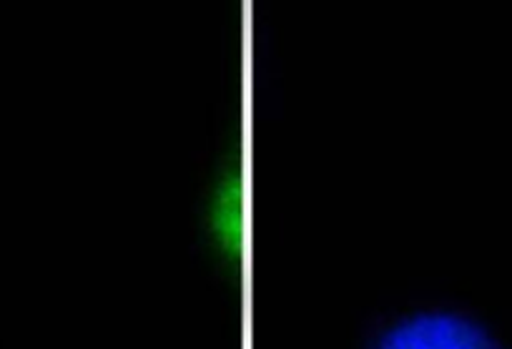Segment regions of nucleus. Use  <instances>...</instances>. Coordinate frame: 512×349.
<instances>
[{"label": "nucleus", "mask_w": 512, "mask_h": 349, "mask_svg": "<svg viewBox=\"0 0 512 349\" xmlns=\"http://www.w3.org/2000/svg\"><path fill=\"white\" fill-rule=\"evenodd\" d=\"M354 349H500L472 312L447 302H412L379 314Z\"/></svg>", "instance_id": "f03ea898"}, {"label": "nucleus", "mask_w": 512, "mask_h": 349, "mask_svg": "<svg viewBox=\"0 0 512 349\" xmlns=\"http://www.w3.org/2000/svg\"><path fill=\"white\" fill-rule=\"evenodd\" d=\"M251 139L236 144L231 164L216 171L199 204V237L216 267L234 274L236 287L251 282V244H254V174Z\"/></svg>", "instance_id": "f257e3e1"}]
</instances>
